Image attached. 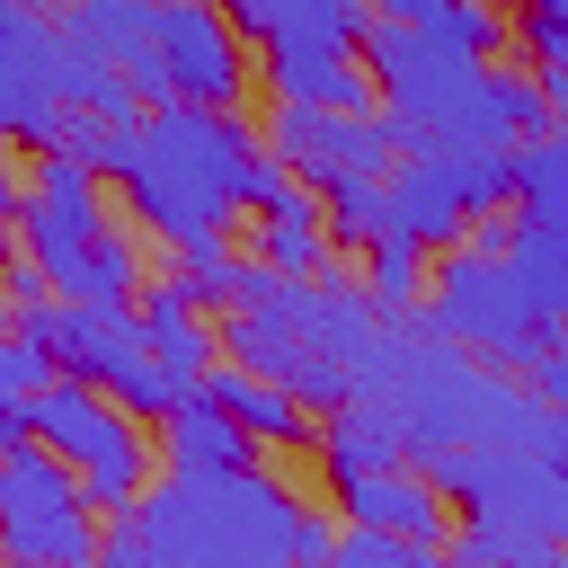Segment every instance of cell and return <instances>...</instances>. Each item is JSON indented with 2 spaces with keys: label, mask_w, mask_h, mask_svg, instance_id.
<instances>
[{
  "label": "cell",
  "mask_w": 568,
  "mask_h": 568,
  "mask_svg": "<svg viewBox=\"0 0 568 568\" xmlns=\"http://www.w3.org/2000/svg\"><path fill=\"white\" fill-rule=\"evenodd\" d=\"M417 328L444 337V346H462L488 373H524L541 346H559V320H541L524 302V284L506 275V257L497 248H470V240L462 248H435V275L417 293Z\"/></svg>",
  "instance_id": "5b68a950"
},
{
  "label": "cell",
  "mask_w": 568,
  "mask_h": 568,
  "mask_svg": "<svg viewBox=\"0 0 568 568\" xmlns=\"http://www.w3.org/2000/svg\"><path fill=\"white\" fill-rule=\"evenodd\" d=\"M417 27H435V36H444V44H462L470 62L515 53V9H497V0H435Z\"/></svg>",
  "instance_id": "7402d4cb"
},
{
  "label": "cell",
  "mask_w": 568,
  "mask_h": 568,
  "mask_svg": "<svg viewBox=\"0 0 568 568\" xmlns=\"http://www.w3.org/2000/svg\"><path fill=\"white\" fill-rule=\"evenodd\" d=\"M302 497L275 470H160L142 488V568H302Z\"/></svg>",
  "instance_id": "7a4b0ae2"
},
{
  "label": "cell",
  "mask_w": 568,
  "mask_h": 568,
  "mask_svg": "<svg viewBox=\"0 0 568 568\" xmlns=\"http://www.w3.org/2000/svg\"><path fill=\"white\" fill-rule=\"evenodd\" d=\"M364 257V302L382 311V320H399V311H417V293H426V248L417 240H373V248H355Z\"/></svg>",
  "instance_id": "44dd1931"
},
{
  "label": "cell",
  "mask_w": 568,
  "mask_h": 568,
  "mask_svg": "<svg viewBox=\"0 0 568 568\" xmlns=\"http://www.w3.org/2000/svg\"><path fill=\"white\" fill-rule=\"evenodd\" d=\"M18 257L62 293V302H133L142 248L106 213V178L71 151H36L18 178Z\"/></svg>",
  "instance_id": "3957f363"
},
{
  "label": "cell",
  "mask_w": 568,
  "mask_h": 568,
  "mask_svg": "<svg viewBox=\"0 0 568 568\" xmlns=\"http://www.w3.org/2000/svg\"><path fill=\"white\" fill-rule=\"evenodd\" d=\"M133 320H142V346L195 390L204 382V364H213V320L169 284V275H151V284H133Z\"/></svg>",
  "instance_id": "9a60e30c"
},
{
  "label": "cell",
  "mask_w": 568,
  "mask_h": 568,
  "mask_svg": "<svg viewBox=\"0 0 568 568\" xmlns=\"http://www.w3.org/2000/svg\"><path fill=\"white\" fill-rule=\"evenodd\" d=\"M89 169L133 204V222L160 248L186 240H231L240 204H248V169H257V124L240 106H142L98 124Z\"/></svg>",
  "instance_id": "6da1fadb"
},
{
  "label": "cell",
  "mask_w": 568,
  "mask_h": 568,
  "mask_svg": "<svg viewBox=\"0 0 568 568\" xmlns=\"http://www.w3.org/2000/svg\"><path fill=\"white\" fill-rule=\"evenodd\" d=\"M195 399H213L248 444H311V408L284 390V382H266V373H240V364H204V382H195Z\"/></svg>",
  "instance_id": "5bb4252c"
},
{
  "label": "cell",
  "mask_w": 568,
  "mask_h": 568,
  "mask_svg": "<svg viewBox=\"0 0 568 568\" xmlns=\"http://www.w3.org/2000/svg\"><path fill=\"white\" fill-rule=\"evenodd\" d=\"M497 257H506V275L524 284V302H532L541 320L568 311V231H524V222H506V231H497Z\"/></svg>",
  "instance_id": "d6986e66"
},
{
  "label": "cell",
  "mask_w": 568,
  "mask_h": 568,
  "mask_svg": "<svg viewBox=\"0 0 568 568\" xmlns=\"http://www.w3.org/2000/svg\"><path fill=\"white\" fill-rule=\"evenodd\" d=\"M488 106H497V133H506V151L559 124V98H550L532 71H488Z\"/></svg>",
  "instance_id": "603a6c76"
},
{
  "label": "cell",
  "mask_w": 568,
  "mask_h": 568,
  "mask_svg": "<svg viewBox=\"0 0 568 568\" xmlns=\"http://www.w3.org/2000/svg\"><path fill=\"white\" fill-rule=\"evenodd\" d=\"M178 266H169V284L213 320V311H231L240 302V284H248V257L231 248V240H186V248H169Z\"/></svg>",
  "instance_id": "ffe728a7"
},
{
  "label": "cell",
  "mask_w": 568,
  "mask_h": 568,
  "mask_svg": "<svg viewBox=\"0 0 568 568\" xmlns=\"http://www.w3.org/2000/svg\"><path fill=\"white\" fill-rule=\"evenodd\" d=\"M506 213L524 231H568V133H532L506 151Z\"/></svg>",
  "instance_id": "e0dca14e"
},
{
  "label": "cell",
  "mask_w": 568,
  "mask_h": 568,
  "mask_svg": "<svg viewBox=\"0 0 568 568\" xmlns=\"http://www.w3.org/2000/svg\"><path fill=\"white\" fill-rule=\"evenodd\" d=\"M435 550V541H426ZM417 559V541H399V532H364V524H337V541L311 559V568H408Z\"/></svg>",
  "instance_id": "cb8c5ba5"
},
{
  "label": "cell",
  "mask_w": 568,
  "mask_h": 568,
  "mask_svg": "<svg viewBox=\"0 0 568 568\" xmlns=\"http://www.w3.org/2000/svg\"><path fill=\"white\" fill-rule=\"evenodd\" d=\"M27 435H36L53 462H71V479H80V497H89L98 515L124 506V497H142L151 470H160L142 417H124L106 390H89V382H71V373H53V382L27 399Z\"/></svg>",
  "instance_id": "52a82bcc"
},
{
  "label": "cell",
  "mask_w": 568,
  "mask_h": 568,
  "mask_svg": "<svg viewBox=\"0 0 568 568\" xmlns=\"http://www.w3.org/2000/svg\"><path fill=\"white\" fill-rule=\"evenodd\" d=\"M444 559L453 568H559V532H524V524H497V515H462L444 532Z\"/></svg>",
  "instance_id": "ac0fdd59"
},
{
  "label": "cell",
  "mask_w": 568,
  "mask_h": 568,
  "mask_svg": "<svg viewBox=\"0 0 568 568\" xmlns=\"http://www.w3.org/2000/svg\"><path fill=\"white\" fill-rule=\"evenodd\" d=\"M373 106L408 133L399 151L435 142V151H506L497 106H488V62H470L462 44H444L417 18H373V36L355 44Z\"/></svg>",
  "instance_id": "277c9868"
},
{
  "label": "cell",
  "mask_w": 568,
  "mask_h": 568,
  "mask_svg": "<svg viewBox=\"0 0 568 568\" xmlns=\"http://www.w3.org/2000/svg\"><path fill=\"white\" fill-rule=\"evenodd\" d=\"M151 53L178 106H248L257 62L213 0H151Z\"/></svg>",
  "instance_id": "30bf717a"
},
{
  "label": "cell",
  "mask_w": 568,
  "mask_h": 568,
  "mask_svg": "<svg viewBox=\"0 0 568 568\" xmlns=\"http://www.w3.org/2000/svg\"><path fill=\"white\" fill-rule=\"evenodd\" d=\"M248 62H257L266 98H284V106H328V115H364L373 106V80H364L355 53H328V44H257Z\"/></svg>",
  "instance_id": "7c38bea8"
},
{
  "label": "cell",
  "mask_w": 568,
  "mask_h": 568,
  "mask_svg": "<svg viewBox=\"0 0 568 568\" xmlns=\"http://www.w3.org/2000/svg\"><path fill=\"white\" fill-rule=\"evenodd\" d=\"M98 559V506L80 497L71 462H53L36 435L0 453V568H89Z\"/></svg>",
  "instance_id": "ba28073f"
},
{
  "label": "cell",
  "mask_w": 568,
  "mask_h": 568,
  "mask_svg": "<svg viewBox=\"0 0 568 568\" xmlns=\"http://www.w3.org/2000/svg\"><path fill=\"white\" fill-rule=\"evenodd\" d=\"M364 9H373V18H426L435 0H364Z\"/></svg>",
  "instance_id": "83f0119b"
},
{
  "label": "cell",
  "mask_w": 568,
  "mask_h": 568,
  "mask_svg": "<svg viewBox=\"0 0 568 568\" xmlns=\"http://www.w3.org/2000/svg\"><path fill=\"white\" fill-rule=\"evenodd\" d=\"M151 453H160V470H195V479H204V470H248V462H257V444H248L213 399H195V390L160 417V444H151Z\"/></svg>",
  "instance_id": "2e32d148"
},
{
  "label": "cell",
  "mask_w": 568,
  "mask_h": 568,
  "mask_svg": "<svg viewBox=\"0 0 568 568\" xmlns=\"http://www.w3.org/2000/svg\"><path fill=\"white\" fill-rule=\"evenodd\" d=\"M311 453H320V470L328 479H355V470H399L408 462V426H399V408H382V399H337V408H320L311 417Z\"/></svg>",
  "instance_id": "4fadbf2b"
},
{
  "label": "cell",
  "mask_w": 568,
  "mask_h": 568,
  "mask_svg": "<svg viewBox=\"0 0 568 568\" xmlns=\"http://www.w3.org/2000/svg\"><path fill=\"white\" fill-rule=\"evenodd\" d=\"M337 497V524H364V532H399V541H435L453 532V497L426 479V470H355V479H328Z\"/></svg>",
  "instance_id": "8fae6325"
},
{
  "label": "cell",
  "mask_w": 568,
  "mask_h": 568,
  "mask_svg": "<svg viewBox=\"0 0 568 568\" xmlns=\"http://www.w3.org/2000/svg\"><path fill=\"white\" fill-rule=\"evenodd\" d=\"M44 382H53V355H44L36 337L0 328V399H18V408H27V399H36Z\"/></svg>",
  "instance_id": "d4e9b609"
},
{
  "label": "cell",
  "mask_w": 568,
  "mask_h": 568,
  "mask_svg": "<svg viewBox=\"0 0 568 568\" xmlns=\"http://www.w3.org/2000/svg\"><path fill=\"white\" fill-rule=\"evenodd\" d=\"M18 248V169H9V151H0V257Z\"/></svg>",
  "instance_id": "484cf974"
},
{
  "label": "cell",
  "mask_w": 568,
  "mask_h": 568,
  "mask_svg": "<svg viewBox=\"0 0 568 568\" xmlns=\"http://www.w3.org/2000/svg\"><path fill=\"white\" fill-rule=\"evenodd\" d=\"M399 124L382 115V106H364V115H328V106H266V124H257V151L266 160H284L311 195L320 186H337V178H382L390 160H399Z\"/></svg>",
  "instance_id": "9c48e42d"
},
{
  "label": "cell",
  "mask_w": 568,
  "mask_h": 568,
  "mask_svg": "<svg viewBox=\"0 0 568 568\" xmlns=\"http://www.w3.org/2000/svg\"><path fill=\"white\" fill-rule=\"evenodd\" d=\"M9 444H27V408H18V399H0V453H9Z\"/></svg>",
  "instance_id": "4316f807"
},
{
  "label": "cell",
  "mask_w": 568,
  "mask_h": 568,
  "mask_svg": "<svg viewBox=\"0 0 568 568\" xmlns=\"http://www.w3.org/2000/svg\"><path fill=\"white\" fill-rule=\"evenodd\" d=\"M44 355H53V373H71V382H89V390H106L124 417H169L178 399H186V382L142 346V320H133V302H44V320L27 328Z\"/></svg>",
  "instance_id": "8992f818"
}]
</instances>
